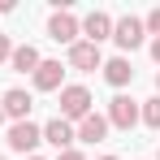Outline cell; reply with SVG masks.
I'll return each mask as SVG.
<instances>
[{
	"instance_id": "obj_3",
	"label": "cell",
	"mask_w": 160,
	"mask_h": 160,
	"mask_svg": "<svg viewBox=\"0 0 160 160\" xmlns=\"http://www.w3.org/2000/svg\"><path fill=\"white\" fill-rule=\"evenodd\" d=\"M104 121H108V130H134V126H138V100H130L126 91H117V95L108 100Z\"/></svg>"
},
{
	"instance_id": "obj_11",
	"label": "cell",
	"mask_w": 160,
	"mask_h": 160,
	"mask_svg": "<svg viewBox=\"0 0 160 160\" xmlns=\"http://www.w3.org/2000/svg\"><path fill=\"white\" fill-rule=\"evenodd\" d=\"M104 82L112 87V91H126L134 82V65H130V56H108L104 61Z\"/></svg>"
},
{
	"instance_id": "obj_5",
	"label": "cell",
	"mask_w": 160,
	"mask_h": 160,
	"mask_svg": "<svg viewBox=\"0 0 160 160\" xmlns=\"http://www.w3.org/2000/svg\"><path fill=\"white\" fill-rule=\"evenodd\" d=\"M69 69H78V74H95V69H104V52L95 48V43H87V39H78V43H69Z\"/></svg>"
},
{
	"instance_id": "obj_14",
	"label": "cell",
	"mask_w": 160,
	"mask_h": 160,
	"mask_svg": "<svg viewBox=\"0 0 160 160\" xmlns=\"http://www.w3.org/2000/svg\"><path fill=\"white\" fill-rule=\"evenodd\" d=\"M138 121H143L147 130H160V95H152V100L138 104Z\"/></svg>"
},
{
	"instance_id": "obj_12",
	"label": "cell",
	"mask_w": 160,
	"mask_h": 160,
	"mask_svg": "<svg viewBox=\"0 0 160 160\" xmlns=\"http://www.w3.org/2000/svg\"><path fill=\"white\" fill-rule=\"evenodd\" d=\"M74 138H78V143H91V147H95V143H104V138H108L104 112H87L78 126H74Z\"/></svg>"
},
{
	"instance_id": "obj_7",
	"label": "cell",
	"mask_w": 160,
	"mask_h": 160,
	"mask_svg": "<svg viewBox=\"0 0 160 160\" xmlns=\"http://www.w3.org/2000/svg\"><path fill=\"white\" fill-rule=\"evenodd\" d=\"M112 22H117V18H108L104 9H91L78 26H82V35H87V43H95V48H100L104 39H112Z\"/></svg>"
},
{
	"instance_id": "obj_24",
	"label": "cell",
	"mask_w": 160,
	"mask_h": 160,
	"mask_svg": "<svg viewBox=\"0 0 160 160\" xmlns=\"http://www.w3.org/2000/svg\"><path fill=\"white\" fill-rule=\"evenodd\" d=\"M0 160H4V156H0Z\"/></svg>"
},
{
	"instance_id": "obj_15",
	"label": "cell",
	"mask_w": 160,
	"mask_h": 160,
	"mask_svg": "<svg viewBox=\"0 0 160 160\" xmlns=\"http://www.w3.org/2000/svg\"><path fill=\"white\" fill-rule=\"evenodd\" d=\"M143 30H147L152 39H160V4L152 9V13H147V18H143Z\"/></svg>"
},
{
	"instance_id": "obj_10",
	"label": "cell",
	"mask_w": 160,
	"mask_h": 160,
	"mask_svg": "<svg viewBox=\"0 0 160 160\" xmlns=\"http://www.w3.org/2000/svg\"><path fill=\"white\" fill-rule=\"evenodd\" d=\"M30 82H35V91H61L65 87V65L61 61H39V69L30 74Z\"/></svg>"
},
{
	"instance_id": "obj_13",
	"label": "cell",
	"mask_w": 160,
	"mask_h": 160,
	"mask_svg": "<svg viewBox=\"0 0 160 160\" xmlns=\"http://www.w3.org/2000/svg\"><path fill=\"white\" fill-rule=\"evenodd\" d=\"M39 61H43V56H39V48H35V43H13L9 65H13L18 74H35V69H39Z\"/></svg>"
},
{
	"instance_id": "obj_9",
	"label": "cell",
	"mask_w": 160,
	"mask_h": 160,
	"mask_svg": "<svg viewBox=\"0 0 160 160\" xmlns=\"http://www.w3.org/2000/svg\"><path fill=\"white\" fill-rule=\"evenodd\" d=\"M43 143H48V147H56V156H61V152H69L78 138H74V126H69L65 117H52V121L43 126Z\"/></svg>"
},
{
	"instance_id": "obj_22",
	"label": "cell",
	"mask_w": 160,
	"mask_h": 160,
	"mask_svg": "<svg viewBox=\"0 0 160 160\" xmlns=\"http://www.w3.org/2000/svg\"><path fill=\"white\" fill-rule=\"evenodd\" d=\"M156 95H160V74H156Z\"/></svg>"
},
{
	"instance_id": "obj_16",
	"label": "cell",
	"mask_w": 160,
	"mask_h": 160,
	"mask_svg": "<svg viewBox=\"0 0 160 160\" xmlns=\"http://www.w3.org/2000/svg\"><path fill=\"white\" fill-rule=\"evenodd\" d=\"M9 56H13V39H9V35H0V65H4Z\"/></svg>"
},
{
	"instance_id": "obj_6",
	"label": "cell",
	"mask_w": 160,
	"mask_h": 160,
	"mask_svg": "<svg viewBox=\"0 0 160 160\" xmlns=\"http://www.w3.org/2000/svg\"><path fill=\"white\" fill-rule=\"evenodd\" d=\"M78 35H82V26H78V18L69 13V9H56L52 18H48V39L52 43H78Z\"/></svg>"
},
{
	"instance_id": "obj_20",
	"label": "cell",
	"mask_w": 160,
	"mask_h": 160,
	"mask_svg": "<svg viewBox=\"0 0 160 160\" xmlns=\"http://www.w3.org/2000/svg\"><path fill=\"white\" fill-rule=\"evenodd\" d=\"M95 160H121V156H95Z\"/></svg>"
},
{
	"instance_id": "obj_1",
	"label": "cell",
	"mask_w": 160,
	"mask_h": 160,
	"mask_svg": "<svg viewBox=\"0 0 160 160\" xmlns=\"http://www.w3.org/2000/svg\"><path fill=\"white\" fill-rule=\"evenodd\" d=\"M91 104H95V100H91V91H87L82 82H69V87H61V112H56V117H65L69 126H78L87 112H95Z\"/></svg>"
},
{
	"instance_id": "obj_18",
	"label": "cell",
	"mask_w": 160,
	"mask_h": 160,
	"mask_svg": "<svg viewBox=\"0 0 160 160\" xmlns=\"http://www.w3.org/2000/svg\"><path fill=\"white\" fill-rule=\"evenodd\" d=\"M152 61L160 65V39H152Z\"/></svg>"
},
{
	"instance_id": "obj_21",
	"label": "cell",
	"mask_w": 160,
	"mask_h": 160,
	"mask_svg": "<svg viewBox=\"0 0 160 160\" xmlns=\"http://www.w3.org/2000/svg\"><path fill=\"white\" fill-rule=\"evenodd\" d=\"M4 121H9V117H4V108H0V126H4Z\"/></svg>"
},
{
	"instance_id": "obj_4",
	"label": "cell",
	"mask_w": 160,
	"mask_h": 160,
	"mask_svg": "<svg viewBox=\"0 0 160 160\" xmlns=\"http://www.w3.org/2000/svg\"><path fill=\"white\" fill-rule=\"evenodd\" d=\"M143 39H147V30H143V18L126 13V18H117V22H112V43H117L121 52H134V48H143Z\"/></svg>"
},
{
	"instance_id": "obj_8",
	"label": "cell",
	"mask_w": 160,
	"mask_h": 160,
	"mask_svg": "<svg viewBox=\"0 0 160 160\" xmlns=\"http://www.w3.org/2000/svg\"><path fill=\"white\" fill-rule=\"evenodd\" d=\"M0 108H4V117H9V121H30L35 100H30V91H22V87H9V91L0 95Z\"/></svg>"
},
{
	"instance_id": "obj_2",
	"label": "cell",
	"mask_w": 160,
	"mask_h": 160,
	"mask_svg": "<svg viewBox=\"0 0 160 160\" xmlns=\"http://www.w3.org/2000/svg\"><path fill=\"white\" fill-rule=\"evenodd\" d=\"M4 143H9V152H18V156H35V147L43 143V126H35V121H9Z\"/></svg>"
},
{
	"instance_id": "obj_23",
	"label": "cell",
	"mask_w": 160,
	"mask_h": 160,
	"mask_svg": "<svg viewBox=\"0 0 160 160\" xmlns=\"http://www.w3.org/2000/svg\"><path fill=\"white\" fill-rule=\"evenodd\" d=\"M156 160H160V152H156Z\"/></svg>"
},
{
	"instance_id": "obj_19",
	"label": "cell",
	"mask_w": 160,
	"mask_h": 160,
	"mask_svg": "<svg viewBox=\"0 0 160 160\" xmlns=\"http://www.w3.org/2000/svg\"><path fill=\"white\" fill-rule=\"evenodd\" d=\"M26 160H48V156H39V152H35V156H26Z\"/></svg>"
},
{
	"instance_id": "obj_17",
	"label": "cell",
	"mask_w": 160,
	"mask_h": 160,
	"mask_svg": "<svg viewBox=\"0 0 160 160\" xmlns=\"http://www.w3.org/2000/svg\"><path fill=\"white\" fill-rule=\"evenodd\" d=\"M56 160H87V156H82L78 147H69V152H61V156H56Z\"/></svg>"
}]
</instances>
